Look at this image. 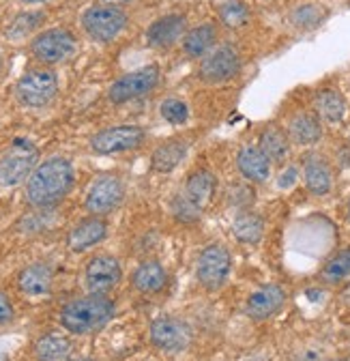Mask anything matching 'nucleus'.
<instances>
[{
	"label": "nucleus",
	"instance_id": "1",
	"mask_svg": "<svg viewBox=\"0 0 350 361\" xmlns=\"http://www.w3.org/2000/svg\"><path fill=\"white\" fill-rule=\"evenodd\" d=\"M73 166L65 157H48L37 164L32 174L26 180V202L32 209L48 211L67 198L73 188Z\"/></svg>",
	"mask_w": 350,
	"mask_h": 361
},
{
	"label": "nucleus",
	"instance_id": "2",
	"mask_svg": "<svg viewBox=\"0 0 350 361\" xmlns=\"http://www.w3.org/2000/svg\"><path fill=\"white\" fill-rule=\"evenodd\" d=\"M116 312V303L108 295H84L63 305L58 321L73 336H89L101 331Z\"/></svg>",
	"mask_w": 350,
	"mask_h": 361
},
{
	"label": "nucleus",
	"instance_id": "3",
	"mask_svg": "<svg viewBox=\"0 0 350 361\" xmlns=\"http://www.w3.org/2000/svg\"><path fill=\"white\" fill-rule=\"evenodd\" d=\"M58 95V80L50 69H30L15 82V97L26 108H46Z\"/></svg>",
	"mask_w": 350,
	"mask_h": 361
},
{
	"label": "nucleus",
	"instance_id": "4",
	"mask_svg": "<svg viewBox=\"0 0 350 361\" xmlns=\"http://www.w3.org/2000/svg\"><path fill=\"white\" fill-rule=\"evenodd\" d=\"M39 164V151L30 140L18 138L7 155L0 157V188H15L28 176Z\"/></svg>",
	"mask_w": 350,
	"mask_h": 361
},
{
	"label": "nucleus",
	"instance_id": "5",
	"mask_svg": "<svg viewBox=\"0 0 350 361\" xmlns=\"http://www.w3.org/2000/svg\"><path fill=\"white\" fill-rule=\"evenodd\" d=\"M232 269V256L230 250L224 243H211L202 250L198 264H196V278L200 286L208 293L220 290Z\"/></svg>",
	"mask_w": 350,
	"mask_h": 361
},
{
	"label": "nucleus",
	"instance_id": "6",
	"mask_svg": "<svg viewBox=\"0 0 350 361\" xmlns=\"http://www.w3.org/2000/svg\"><path fill=\"white\" fill-rule=\"evenodd\" d=\"M239 71H241L239 50L230 43H222V45H215V48L200 61L198 75L206 84H224V82L235 80Z\"/></svg>",
	"mask_w": 350,
	"mask_h": 361
},
{
	"label": "nucleus",
	"instance_id": "7",
	"mask_svg": "<svg viewBox=\"0 0 350 361\" xmlns=\"http://www.w3.org/2000/svg\"><path fill=\"white\" fill-rule=\"evenodd\" d=\"M127 26V16L114 5H93L82 16V28L93 41L110 43Z\"/></svg>",
	"mask_w": 350,
	"mask_h": 361
},
{
	"label": "nucleus",
	"instance_id": "8",
	"mask_svg": "<svg viewBox=\"0 0 350 361\" xmlns=\"http://www.w3.org/2000/svg\"><path fill=\"white\" fill-rule=\"evenodd\" d=\"M159 84V67L157 65H146L140 67L136 71H129L125 75H120L108 90V99L112 104H127L140 99L144 95H149L151 90H155V86Z\"/></svg>",
	"mask_w": 350,
	"mask_h": 361
},
{
	"label": "nucleus",
	"instance_id": "9",
	"mask_svg": "<svg viewBox=\"0 0 350 361\" xmlns=\"http://www.w3.org/2000/svg\"><path fill=\"white\" fill-rule=\"evenodd\" d=\"M77 48V41L73 32L67 28H50L39 32L32 43H30V52L32 56L43 63V65H56L67 61Z\"/></svg>",
	"mask_w": 350,
	"mask_h": 361
},
{
	"label": "nucleus",
	"instance_id": "10",
	"mask_svg": "<svg viewBox=\"0 0 350 361\" xmlns=\"http://www.w3.org/2000/svg\"><path fill=\"white\" fill-rule=\"evenodd\" d=\"M146 140V131L138 125H116L97 131L91 138V149L97 155H116L125 151H136Z\"/></svg>",
	"mask_w": 350,
	"mask_h": 361
},
{
	"label": "nucleus",
	"instance_id": "11",
	"mask_svg": "<svg viewBox=\"0 0 350 361\" xmlns=\"http://www.w3.org/2000/svg\"><path fill=\"white\" fill-rule=\"evenodd\" d=\"M151 344L163 353H183L194 338L192 327L177 316H157L149 327Z\"/></svg>",
	"mask_w": 350,
	"mask_h": 361
},
{
	"label": "nucleus",
	"instance_id": "12",
	"mask_svg": "<svg viewBox=\"0 0 350 361\" xmlns=\"http://www.w3.org/2000/svg\"><path fill=\"white\" fill-rule=\"evenodd\" d=\"M123 280V267L110 254H97L84 269V284L91 295H110Z\"/></svg>",
	"mask_w": 350,
	"mask_h": 361
},
{
	"label": "nucleus",
	"instance_id": "13",
	"mask_svg": "<svg viewBox=\"0 0 350 361\" xmlns=\"http://www.w3.org/2000/svg\"><path fill=\"white\" fill-rule=\"evenodd\" d=\"M125 200V185L116 174H101L95 178L89 194L84 198V209L91 215L104 217L118 209Z\"/></svg>",
	"mask_w": 350,
	"mask_h": 361
},
{
	"label": "nucleus",
	"instance_id": "14",
	"mask_svg": "<svg viewBox=\"0 0 350 361\" xmlns=\"http://www.w3.org/2000/svg\"><path fill=\"white\" fill-rule=\"evenodd\" d=\"M286 303V293L277 284H265L251 293L245 301V314L251 321H267L275 316Z\"/></svg>",
	"mask_w": 350,
	"mask_h": 361
},
{
	"label": "nucleus",
	"instance_id": "15",
	"mask_svg": "<svg viewBox=\"0 0 350 361\" xmlns=\"http://www.w3.org/2000/svg\"><path fill=\"white\" fill-rule=\"evenodd\" d=\"M108 237V221L104 217L91 215L82 221H77L73 228L67 233V247L75 254L86 252L95 245H99L101 241H106Z\"/></svg>",
	"mask_w": 350,
	"mask_h": 361
},
{
	"label": "nucleus",
	"instance_id": "16",
	"mask_svg": "<svg viewBox=\"0 0 350 361\" xmlns=\"http://www.w3.org/2000/svg\"><path fill=\"white\" fill-rule=\"evenodd\" d=\"M271 159L265 155L260 147H251L245 145L239 149L237 153V168L241 172V176L249 183H265L271 176Z\"/></svg>",
	"mask_w": 350,
	"mask_h": 361
},
{
	"label": "nucleus",
	"instance_id": "17",
	"mask_svg": "<svg viewBox=\"0 0 350 361\" xmlns=\"http://www.w3.org/2000/svg\"><path fill=\"white\" fill-rule=\"evenodd\" d=\"M185 26H187V20L179 13H170V16H163L159 20H155L149 30H146V41L151 48H170V45L177 43L183 32H185Z\"/></svg>",
	"mask_w": 350,
	"mask_h": 361
},
{
	"label": "nucleus",
	"instance_id": "18",
	"mask_svg": "<svg viewBox=\"0 0 350 361\" xmlns=\"http://www.w3.org/2000/svg\"><path fill=\"white\" fill-rule=\"evenodd\" d=\"M303 180L310 194L314 196L329 194L333 188V172H331L329 161L318 153L308 155L303 159Z\"/></svg>",
	"mask_w": 350,
	"mask_h": 361
},
{
	"label": "nucleus",
	"instance_id": "19",
	"mask_svg": "<svg viewBox=\"0 0 350 361\" xmlns=\"http://www.w3.org/2000/svg\"><path fill=\"white\" fill-rule=\"evenodd\" d=\"M52 269L46 262H32L18 276V288L28 297H43L52 290Z\"/></svg>",
	"mask_w": 350,
	"mask_h": 361
},
{
	"label": "nucleus",
	"instance_id": "20",
	"mask_svg": "<svg viewBox=\"0 0 350 361\" xmlns=\"http://www.w3.org/2000/svg\"><path fill=\"white\" fill-rule=\"evenodd\" d=\"M189 151V140L185 138H170L165 142H161L153 155H151V168L159 174H168L172 170H177L179 164L185 159Z\"/></svg>",
	"mask_w": 350,
	"mask_h": 361
},
{
	"label": "nucleus",
	"instance_id": "21",
	"mask_svg": "<svg viewBox=\"0 0 350 361\" xmlns=\"http://www.w3.org/2000/svg\"><path fill=\"white\" fill-rule=\"evenodd\" d=\"M168 282V274L159 260H144L136 267L134 276H131V284L142 295H155L159 293Z\"/></svg>",
	"mask_w": 350,
	"mask_h": 361
},
{
	"label": "nucleus",
	"instance_id": "22",
	"mask_svg": "<svg viewBox=\"0 0 350 361\" xmlns=\"http://www.w3.org/2000/svg\"><path fill=\"white\" fill-rule=\"evenodd\" d=\"M215 190H217L215 174L208 172V170H196V172H192L187 176V183H185L183 194L204 211L211 204V200L215 196Z\"/></svg>",
	"mask_w": 350,
	"mask_h": 361
},
{
	"label": "nucleus",
	"instance_id": "23",
	"mask_svg": "<svg viewBox=\"0 0 350 361\" xmlns=\"http://www.w3.org/2000/svg\"><path fill=\"white\" fill-rule=\"evenodd\" d=\"M37 361H69L71 359V342L61 334H43L37 338L32 346Z\"/></svg>",
	"mask_w": 350,
	"mask_h": 361
},
{
	"label": "nucleus",
	"instance_id": "24",
	"mask_svg": "<svg viewBox=\"0 0 350 361\" xmlns=\"http://www.w3.org/2000/svg\"><path fill=\"white\" fill-rule=\"evenodd\" d=\"M323 135V127H320V121L318 116L310 114V112H301L296 114L290 125H288V138L294 142V145H301V147H308V145H316Z\"/></svg>",
	"mask_w": 350,
	"mask_h": 361
},
{
	"label": "nucleus",
	"instance_id": "25",
	"mask_svg": "<svg viewBox=\"0 0 350 361\" xmlns=\"http://www.w3.org/2000/svg\"><path fill=\"white\" fill-rule=\"evenodd\" d=\"M217 45V28L213 24H200L187 30L183 39V50L192 59H204Z\"/></svg>",
	"mask_w": 350,
	"mask_h": 361
},
{
	"label": "nucleus",
	"instance_id": "26",
	"mask_svg": "<svg viewBox=\"0 0 350 361\" xmlns=\"http://www.w3.org/2000/svg\"><path fill=\"white\" fill-rule=\"evenodd\" d=\"M232 233L241 243L256 245L262 239V235H265V221H262V217L258 213L243 211L232 221Z\"/></svg>",
	"mask_w": 350,
	"mask_h": 361
},
{
	"label": "nucleus",
	"instance_id": "27",
	"mask_svg": "<svg viewBox=\"0 0 350 361\" xmlns=\"http://www.w3.org/2000/svg\"><path fill=\"white\" fill-rule=\"evenodd\" d=\"M258 147L265 151V155L271 159V161H284L290 153V138L288 133L275 125L267 127L265 131L260 133V142Z\"/></svg>",
	"mask_w": 350,
	"mask_h": 361
},
{
	"label": "nucleus",
	"instance_id": "28",
	"mask_svg": "<svg viewBox=\"0 0 350 361\" xmlns=\"http://www.w3.org/2000/svg\"><path fill=\"white\" fill-rule=\"evenodd\" d=\"M314 104H316V112L329 123H339L346 116V102L337 90H331V88L320 90Z\"/></svg>",
	"mask_w": 350,
	"mask_h": 361
},
{
	"label": "nucleus",
	"instance_id": "29",
	"mask_svg": "<svg viewBox=\"0 0 350 361\" xmlns=\"http://www.w3.org/2000/svg\"><path fill=\"white\" fill-rule=\"evenodd\" d=\"M320 278L327 284H339L346 278H350V247L337 252L325 267H323V274Z\"/></svg>",
	"mask_w": 350,
	"mask_h": 361
},
{
	"label": "nucleus",
	"instance_id": "30",
	"mask_svg": "<svg viewBox=\"0 0 350 361\" xmlns=\"http://www.w3.org/2000/svg\"><path fill=\"white\" fill-rule=\"evenodd\" d=\"M220 20L228 28H241L249 22V9L241 0H228L220 9Z\"/></svg>",
	"mask_w": 350,
	"mask_h": 361
},
{
	"label": "nucleus",
	"instance_id": "31",
	"mask_svg": "<svg viewBox=\"0 0 350 361\" xmlns=\"http://www.w3.org/2000/svg\"><path fill=\"white\" fill-rule=\"evenodd\" d=\"M202 213L204 211L196 202H192L185 194H179L177 198L172 200V215L181 224H194V221H198L202 217Z\"/></svg>",
	"mask_w": 350,
	"mask_h": 361
},
{
	"label": "nucleus",
	"instance_id": "32",
	"mask_svg": "<svg viewBox=\"0 0 350 361\" xmlns=\"http://www.w3.org/2000/svg\"><path fill=\"white\" fill-rule=\"evenodd\" d=\"M159 112H161V116H163L168 123H172V125H183V123L189 118V108H187V104L181 102V99H177V97L165 99V102L159 106Z\"/></svg>",
	"mask_w": 350,
	"mask_h": 361
},
{
	"label": "nucleus",
	"instance_id": "33",
	"mask_svg": "<svg viewBox=\"0 0 350 361\" xmlns=\"http://www.w3.org/2000/svg\"><path fill=\"white\" fill-rule=\"evenodd\" d=\"M41 22H43V13H22V16H18V18L11 22V26H9V30H7V37H11V39H22V37H26L30 30H35Z\"/></svg>",
	"mask_w": 350,
	"mask_h": 361
},
{
	"label": "nucleus",
	"instance_id": "34",
	"mask_svg": "<svg viewBox=\"0 0 350 361\" xmlns=\"http://www.w3.org/2000/svg\"><path fill=\"white\" fill-rule=\"evenodd\" d=\"M323 20V11L316 5H303L292 13V22L301 28H312Z\"/></svg>",
	"mask_w": 350,
	"mask_h": 361
},
{
	"label": "nucleus",
	"instance_id": "35",
	"mask_svg": "<svg viewBox=\"0 0 350 361\" xmlns=\"http://www.w3.org/2000/svg\"><path fill=\"white\" fill-rule=\"evenodd\" d=\"M13 319H15V307L9 299V295L0 290V327L13 323Z\"/></svg>",
	"mask_w": 350,
	"mask_h": 361
},
{
	"label": "nucleus",
	"instance_id": "36",
	"mask_svg": "<svg viewBox=\"0 0 350 361\" xmlns=\"http://www.w3.org/2000/svg\"><path fill=\"white\" fill-rule=\"evenodd\" d=\"M294 180H296V170L294 168H288L280 176V188H290V185H294Z\"/></svg>",
	"mask_w": 350,
	"mask_h": 361
},
{
	"label": "nucleus",
	"instance_id": "37",
	"mask_svg": "<svg viewBox=\"0 0 350 361\" xmlns=\"http://www.w3.org/2000/svg\"><path fill=\"white\" fill-rule=\"evenodd\" d=\"M101 3H104V5H114V7H116V5H120V3H129V0H101Z\"/></svg>",
	"mask_w": 350,
	"mask_h": 361
},
{
	"label": "nucleus",
	"instance_id": "38",
	"mask_svg": "<svg viewBox=\"0 0 350 361\" xmlns=\"http://www.w3.org/2000/svg\"><path fill=\"white\" fill-rule=\"evenodd\" d=\"M22 3H46V0H22Z\"/></svg>",
	"mask_w": 350,
	"mask_h": 361
},
{
	"label": "nucleus",
	"instance_id": "39",
	"mask_svg": "<svg viewBox=\"0 0 350 361\" xmlns=\"http://www.w3.org/2000/svg\"><path fill=\"white\" fill-rule=\"evenodd\" d=\"M331 361H350V359H331Z\"/></svg>",
	"mask_w": 350,
	"mask_h": 361
},
{
	"label": "nucleus",
	"instance_id": "40",
	"mask_svg": "<svg viewBox=\"0 0 350 361\" xmlns=\"http://www.w3.org/2000/svg\"><path fill=\"white\" fill-rule=\"evenodd\" d=\"M348 221H350V202H348Z\"/></svg>",
	"mask_w": 350,
	"mask_h": 361
},
{
	"label": "nucleus",
	"instance_id": "41",
	"mask_svg": "<svg viewBox=\"0 0 350 361\" xmlns=\"http://www.w3.org/2000/svg\"><path fill=\"white\" fill-rule=\"evenodd\" d=\"M0 67H3V56H0Z\"/></svg>",
	"mask_w": 350,
	"mask_h": 361
}]
</instances>
